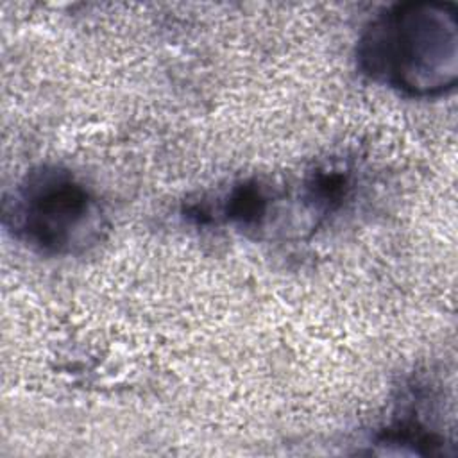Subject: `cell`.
Masks as SVG:
<instances>
[{
    "instance_id": "7a4b0ae2",
    "label": "cell",
    "mask_w": 458,
    "mask_h": 458,
    "mask_svg": "<svg viewBox=\"0 0 458 458\" xmlns=\"http://www.w3.org/2000/svg\"><path fill=\"white\" fill-rule=\"evenodd\" d=\"M4 225L39 254L68 256L97 243L104 209L95 190L70 168L41 165L5 195Z\"/></svg>"
},
{
    "instance_id": "6da1fadb",
    "label": "cell",
    "mask_w": 458,
    "mask_h": 458,
    "mask_svg": "<svg viewBox=\"0 0 458 458\" xmlns=\"http://www.w3.org/2000/svg\"><path fill=\"white\" fill-rule=\"evenodd\" d=\"M356 59L377 84L408 97H435L458 75L456 11L442 2L395 4L363 29Z\"/></svg>"
}]
</instances>
